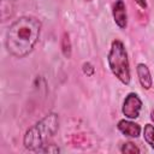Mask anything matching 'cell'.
Here are the masks:
<instances>
[{
	"label": "cell",
	"instance_id": "8992f818",
	"mask_svg": "<svg viewBox=\"0 0 154 154\" xmlns=\"http://www.w3.org/2000/svg\"><path fill=\"white\" fill-rule=\"evenodd\" d=\"M117 129L124 136L130 137V138H137L142 134V130H143L140 124H137L132 119H128V118H124V119L118 120Z\"/></svg>",
	"mask_w": 154,
	"mask_h": 154
},
{
	"label": "cell",
	"instance_id": "30bf717a",
	"mask_svg": "<svg viewBox=\"0 0 154 154\" xmlns=\"http://www.w3.org/2000/svg\"><path fill=\"white\" fill-rule=\"evenodd\" d=\"M120 152L123 154H140L141 149L132 142H125L120 147Z\"/></svg>",
	"mask_w": 154,
	"mask_h": 154
},
{
	"label": "cell",
	"instance_id": "3957f363",
	"mask_svg": "<svg viewBox=\"0 0 154 154\" xmlns=\"http://www.w3.org/2000/svg\"><path fill=\"white\" fill-rule=\"evenodd\" d=\"M107 64L112 72V75L124 85H128L131 81V70L130 61L126 47L124 42L119 38L112 41L108 54H107Z\"/></svg>",
	"mask_w": 154,
	"mask_h": 154
},
{
	"label": "cell",
	"instance_id": "8fae6325",
	"mask_svg": "<svg viewBox=\"0 0 154 154\" xmlns=\"http://www.w3.org/2000/svg\"><path fill=\"white\" fill-rule=\"evenodd\" d=\"M82 71H83V73H84L85 76H88V77H91V76L95 75V67H94V65H93L91 63H89V61L83 63V65H82Z\"/></svg>",
	"mask_w": 154,
	"mask_h": 154
},
{
	"label": "cell",
	"instance_id": "9a60e30c",
	"mask_svg": "<svg viewBox=\"0 0 154 154\" xmlns=\"http://www.w3.org/2000/svg\"><path fill=\"white\" fill-rule=\"evenodd\" d=\"M85 1H91V0H85Z\"/></svg>",
	"mask_w": 154,
	"mask_h": 154
},
{
	"label": "cell",
	"instance_id": "7c38bea8",
	"mask_svg": "<svg viewBox=\"0 0 154 154\" xmlns=\"http://www.w3.org/2000/svg\"><path fill=\"white\" fill-rule=\"evenodd\" d=\"M59 152H60V149L53 143H47L38 150V153H59Z\"/></svg>",
	"mask_w": 154,
	"mask_h": 154
},
{
	"label": "cell",
	"instance_id": "9c48e42d",
	"mask_svg": "<svg viewBox=\"0 0 154 154\" xmlns=\"http://www.w3.org/2000/svg\"><path fill=\"white\" fill-rule=\"evenodd\" d=\"M142 132L146 143L154 150V124H146Z\"/></svg>",
	"mask_w": 154,
	"mask_h": 154
},
{
	"label": "cell",
	"instance_id": "52a82bcc",
	"mask_svg": "<svg viewBox=\"0 0 154 154\" xmlns=\"http://www.w3.org/2000/svg\"><path fill=\"white\" fill-rule=\"evenodd\" d=\"M136 73H137L141 87L146 90H149L153 87V77H152L148 65L144 63H138L136 65Z\"/></svg>",
	"mask_w": 154,
	"mask_h": 154
},
{
	"label": "cell",
	"instance_id": "5b68a950",
	"mask_svg": "<svg viewBox=\"0 0 154 154\" xmlns=\"http://www.w3.org/2000/svg\"><path fill=\"white\" fill-rule=\"evenodd\" d=\"M112 16L116 25L124 30L128 26V12L124 0H116L112 6Z\"/></svg>",
	"mask_w": 154,
	"mask_h": 154
},
{
	"label": "cell",
	"instance_id": "6da1fadb",
	"mask_svg": "<svg viewBox=\"0 0 154 154\" xmlns=\"http://www.w3.org/2000/svg\"><path fill=\"white\" fill-rule=\"evenodd\" d=\"M41 29V20L34 16H20L14 19L6 31L5 47L7 53L18 59L29 55L38 42Z\"/></svg>",
	"mask_w": 154,
	"mask_h": 154
},
{
	"label": "cell",
	"instance_id": "7a4b0ae2",
	"mask_svg": "<svg viewBox=\"0 0 154 154\" xmlns=\"http://www.w3.org/2000/svg\"><path fill=\"white\" fill-rule=\"evenodd\" d=\"M59 114L55 112L47 113L43 118L31 125L23 136V146L26 150L37 152L49 143L51 138L59 130Z\"/></svg>",
	"mask_w": 154,
	"mask_h": 154
},
{
	"label": "cell",
	"instance_id": "ba28073f",
	"mask_svg": "<svg viewBox=\"0 0 154 154\" xmlns=\"http://www.w3.org/2000/svg\"><path fill=\"white\" fill-rule=\"evenodd\" d=\"M60 48H61V53L66 59L71 58L72 54V46H71V40H70V35L69 32L64 31L61 40H60Z\"/></svg>",
	"mask_w": 154,
	"mask_h": 154
},
{
	"label": "cell",
	"instance_id": "4fadbf2b",
	"mask_svg": "<svg viewBox=\"0 0 154 154\" xmlns=\"http://www.w3.org/2000/svg\"><path fill=\"white\" fill-rule=\"evenodd\" d=\"M136 2H137L141 7H143V8L147 7V2H146V0H136Z\"/></svg>",
	"mask_w": 154,
	"mask_h": 154
},
{
	"label": "cell",
	"instance_id": "5bb4252c",
	"mask_svg": "<svg viewBox=\"0 0 154 154\" xmlns=\"http://www.w3.org/2000/svg\"><path fill=\"white\" fill-rule=\"evenodd\" d=\"M150 120L154 124V109H152V112H150Z\"/></svg>",
	"mask_w": 154,
	"mask_h": 154
},
{
	"label": "cell",
	"instance_id": "277c9868",
	"mask_svg": "<svg viewBox=\"0 0 154 154\" xmlns=\"http://www.w3.org/2000/svg\"><path fill=\"white\" fill-rule=\"evenodd\" d=\"M143 102L141 100V97L138 96L137 93H129L124 100H123V105H122V113L125 118L128 119H137L140 117L141 109H142Z\"/></svg>",
	"mask_w": 154,
	"mask_h": 154
}]
</instances>
